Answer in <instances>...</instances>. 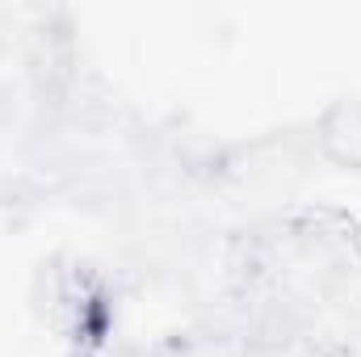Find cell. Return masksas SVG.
I'll list each match as a JSON object with an SVG mask.
<instances>
[{
	"label": "cell",
	"mask_w": 361,
	"mask_h": 357,
	"mask_svg": "<svg viewBox=\"0 0 361 357\" xmlns=\"http://www.w3.org/2000/svg\"><path fill=\"white\" fill-rule=\"evenodd\" d=\"M324 143L336 160L361 169V105H336L324 122Z\"/></svg>",
	"instance_id": "cell-1"
}]
</instances>
